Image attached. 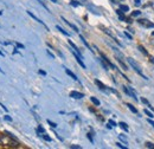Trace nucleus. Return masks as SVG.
Masks as SVG:
<instances>
[{
	"label": "nucleus",
	"mask_w": 154,
	"mask_h": 149,
	"mask_svg": "<svg viewBox=\"0 0 154 149\" xmlns=\"http://www.w3.org/2000/svg\"><path fill=\"white\" fill-rule=\"evenodd\" d=\"M0 144L1 146H10V147H18V141L12 139L11 136L0 135Z\"/></svg>",
	"instance_id": "obj_1"
},
{
	"label": "nucleus",
	"mask_w": 154,
	"mask_h": 149,
	"mask_svg": "<svg viewBox=\"0 0 154 149\" xmlns=\"http://www.w3.org/2000/svg\"><path fill=\"white\" fill-rule=\"evenodd\" d=\"M127 60H128V63H129V64H131V66H132V68H133V69H134V70H135V71H136V72H138L139 74H141V76H142V78L147 79V77L145 76V74H144V73H142V70H141V69H140V66L138 65V63H136V62H135V60H134L133 58H128Z\"/></svg>",
	"instance_id": "obj_2"
},
{
	"label": "nucleus",
	"mask_w": 154,
	"mask_h": 149,
	"mask_svg": "<svg viewBox=\"0 0 154 149\" xmlns=\"http://www.w3.org/2000/svg\"><path fill=\"white\" fill-rule=\"evenodd\" d=\"M138 23L140 24V25H142V26H145V27H154V24L153 23H151V21H148L147 19H139L138 20Z\"/></svg>",
	"instance_id": "obj_3"
},
{
	"label": "nucleus",
	"mask_w": 154,
	"mask_h": 149,
	"mask_svg": "<svg viewBox=\"0 0 154 149\" xmlns=\"http://www.w3.org/2000/svg\"><path fill=\"white\" fill-rule=\"evenodd\" d=\"M123 91L128 95V96H131L133 99H135V101H138V97H136V95H135V92L133 91V90H131L129 88H127V86H123Z\"/></svg>",
	"instance_id": "obj_4"
},
{
	"label": "nucleus",
	"mask_w": 154,
	"mask_h": 149,
	"mask_svg": "<svg viewBox=\"0 0 154 149\" xmlns=\"http://www.w3.org/2000/svg\"><path fill=\"white\" fill-rule=\"evenodd\" d=\"M70 97L76 98V99H81V98L84 97V95H83L82 92H78V91H71V92H70Z\"/></svg>",
	"instance_id": "obj_5"
},
{
	"label": "nucleus",
	"mask_w": 154,
	"mask_h": 149,
	"mask_svg": "<svg viewBox=\"0 0 154 149\" xmlns=\"http://www.w3.org/2000/svg\"><path fill=\"white\" fill-rule=\"evenodd\" d=\"M95 84L98 86V88H100L101 90H103V91H106V90H107V86H106L103 83H101L98 79H96V81H95Z\"/></svg>",
	"instance_id": "obj_6"
},
{
	"label": "nucleus",
	"mask_w": 154,
	"mask_h": 149,
	"mask_svg": "<svg viewBox=\"0 0 154 149\" xmlns=\"http://www.w3.org/2000/svg\"><path fill=\"white\" fill-rule=\"evenodd\" d=\"M28 14H29L30 17H32V18H33V19H34L36 21H38V23H41V24H43V25H44V26H45V24H44V21H42V20H41L39 18H37V17H36V16H34V14L32 13V12H30V11H28ZM45 27H46V26H45ZM46 29H47V27H46Z\"/></svg>",
	"instance_id": "obj_7"
},
{
	"label": "nucleus",
	"mask_w": 154,
	"mask_h": 149,
	"mask_svg": "<svg viewBox=\"0 0 154 149\" xmlns=\"http://www.w3.org/2000/svg\"><path fill=\"white\" fill-rule=\"evenodd\" d=\"M65 72H67L68 74H69V76H70V77H71L72 79H75V81H78V78H77V77H76V74H75V73H74L72 71H70L69 69H65Z\"/></svg>",
	"instance_id": "obj_8"
},
{
	"label": "nucleus",
	"mask_w": 154,
	"mask_h": 149,
	"mask_svg": "<svg viewBox=\"0 0 154 149\" xmlns=\"http://www.w3.org/2000/svg\"><path fill=\"white\" fill-rule=\"evenodd\" d=\"M118 62H119V63H120V65L122 66V69H123L124 71H127V70H128V66H127V65H126V64L123 63V60H122V59H121L120 57H118Z\"/></svg>",
	"instance_id": "obj_9"
},
{
	"label": "nucleus",
	"mask_w": 154,
	"mask_h": 149,
	"mask_svg": "<svg viewBox=\"0 0 154 149\" xmlns=\"http://www.w3.org/2000/svg\"><path fill=\"white\" fill-rule=\"evenodd\" d=\"M62 19H63V21H65V23H67V24L69 25V26H70L71 29H74V30L76 31V32H78V29H77V26H75V25H74V24H71V23H69L68 20H65V19H64V18H62Z\"/></svg>",
	"instance_id": "obj_10"
},
{
	"label": "nucleus",
	"mask_w": 154,
	"mask_h": 149,
	"mask_svg": "<svg viewBox=\"0 0 154 149\" xmlns=\"http://www.w3.org/2000/svg\"><path fill=\"white\" fill-rule=\"evenodd\" d=\"M127 107L129 108V110L132 111V113H134V114H138V109H136L134 105H132V104H127Z\"/></svg>",
	"instance_id": "obj_11"
},
{
	"label": "nucleus",
	"mask_w": 154,
	"mask_h": 149,
	"mask_svg": "<svg viewBox=\"0 0 154 149\" xmlns=\"http://www.w3.org/2000/svg\"><path fill=\"white\" fill-rule=\"evenodd\" d=\"M90 101H91V102H93L96 107H98V105L101 104V103H100V101H98V99H97L96 97H90Z\"/></svg>",
	"instance_id": "obj_12"
},
{
	"label": "nucleus",
	"mask_w": 154,
	"mask_h": 149,
	"mask_svg": "<svg viewBox=\"0 0 154 149\" xmlns=\"http://www.w3.org/2000/svg\"><path fill=\"white\" fill-rule=\"evenodd\" d=\"M119 126H120L124 131H128V126H127V123H124V122H120V123H119Z\"/></svg>",
	"instance_id": "obj_13"
},
{
	"label": "nucleus",
	"mask_w": 154,
	"mask_h": 149,
	"mask_svg": "<svg viewBox=\"0 0 154 149\" xmlns=\"http://www.w3.org/2000/svg\"><path fill=\"white\" fill-rule=\"evenodd\" d=\"M120 10H121L122 12H128V11H129V7H128L127 5H121V6H120Z\"/></svg>",
	"instance_id": "obj_14"
},
{
	"label": "nucleus",
	"mask_w": 154,
	"mask_h": 149,
	"mask_svg": "<svg viewBox=\"0 0 154 149\" xmlns=\"http://www.w3.org/2000/svg\"><path fill=\"white\" fill-rule=\"evenodd\" d=\"M42 137L44 139V140H46L47 142H51V137H50V136H47L45 133H43V135H42Z\"/></svg>",
	"instance_id": "obj_15"
},
{
	"label": "nucleus",
	"mask_w": 154,
	"mask_h": 149,
	"mask_svg": "<svg viewBox=\"0 0 154 149\" xmlns=\"http://www.w3.org/2000/svg\"><path fill=\"white\" fill-rule=\"evenodd\" d=\"M80 38H81V40H82V42H83V44H84V45H85V46H87V47H88V49H90V46H89V44H88V43H87V40H85V39H84V37H83V36H80Z\"/></svg>",
	"instance_id": "obj_16"
},
{
	"label": "nucleus",
	"mask_w": 154,
	"mask_h": 149,
	"mask_svg": "<svg viewBox=\"0 0 154 149\" xmlns=\"http://www.w3.org/2000/svg\"><path fill=\"white\" fill-rule=\"evenodd\" d=\"M56 27H57V30H58V31H60V32H62L63 34H65V36H69V33H68L67 31H64V30H63V29H62L60 26H58V25H57V26H56Z\"/></svg>",
	"instance_id": "obj_17"
},
{
	"label": "nucleus",
	"mask_w": 154,
	"mask_h": 149,
	"mask_svg": "<svg viewBox=\"0 0 154 149\" xmlns=\"http://www.w3.org/2000/svg\"><path fill=\"white\" fill-rule=\"evenodd\" d=\"M37 133L38 134H42V133H45V129L42 127V126H39V127H38V129H37Z\"/></svg>",
	"instance_id": "obj_18"
},
{
	"label": "nucleus",
	"mask_w": 154,
	"mask_h": 149,
	"mask_svg": "<svg viewBox=\"0 0 154 149\" xmlns=\"http://www.w3.org/2000/svg\"><path fill=\"white\" fill-rule=\"evenodd\" d=\"M141 14V12L139 11V10H136V11H134L133 13H132V17H138V16H140Z\"/></svg>",
	"instance_id": "obj_19"
},
{
	"label": "nucleus",
	"mask_w": 154,
	"mask_h": 149,
	"mask_svg": "<svg viewBox=\"0 0 154 149\" xmlns=\"http://www.w3.org/2000/svg\"><path fill=\"white\" fill-rule=\"evenodd\" d=\"M139 50H141V52H142L144 55H148V53H147V51H146V50H145V47H144V46L139 45Z\"/></svg>",
	"instance_id": "obj_20"
},
{
	"label": "nucleus",
	"mask_w": 154,
	"mask_h": 149,
	"mask_svg": "<svg viewBox=\"0 0 154 149\" xmlns=\"http://www.w3.org/2000/svg\"><path fill=\"white\" fill-rule=\"evenodd\" d=\"M70 4H71L72 6H75V7H76V6H80V5H81V4L78 3V1H76V0H71V3H70Z\"/></svg>",
	"instance_id": "obj_21"
},
{
	"label": "nucleus",
	"mask_w": 154,
	"mask_h": 149,
	"mask_svg": "<svg viewBox=\"0 0 154 149\" xmlns=\"http://www.w3.org/2000/svg\"><path fill=\"white\" fill-rule=\"evenodd\" d=\"M145 114H146L147 116H149V118H153V117H154V116H153V114H152V113H149V110H147V109L145 110Z\"/></svg>",
	"instance_id": "obj_22"
},
{
	"label": "nucleus",
	"mask_w": 154,
	"mask_h": 149,
	"mask_svg": "<svg viewBox=\"0 0 154 149\" xmlns=\"http://www.w3.org/2000/svg\"><path fill=\"white\" fill-rule=\"evenodd\" d=\"M141 102H142V103H145V104H147V105H151V104H149V102L147 101V99H146L145 97H141Z\"/></svg>",
	"instance_id": "obj_23"
},
{
	"label": "nucleus",
	"mask_w": 154,
	"mask_h": 149,
	"mask_svg": "<svg viewBox=\"0 0 154 149\" xmlns=\"http://www.w3.org/2000/svg\"><path fill=\"white\" fill-rule=\"evenodd\" d=\"M47 123H49V124H50V126L52 127V128H56V127H57V124H56V123H54V122H51L50 120H47Z\"/></svg>",
	"instance_id": "obj_24"
},
{
	"label": "nucleus",
	"mask_w": 154,
	"mask_h": 149,
	"mask_svg": "<svg viewBox=\"0 0 154 149\" xmlns=\"http://www.w3.org/2000/svg\"><path fill=\"white\" fill-rule=\"evenodd\" d=\"M120 140H121V141H123L124 143H127V139L123 136V134H120Z\"/></svg>",
	"instance_id": "obj_25"
},
{
	"label": "nucleus",
	"mask_w": 154,
	"mask_h": 149,
	"mask_svg": "<svg viewBox=\"0 0 154 149\" xmlns=\"http://www.w3.org/2000/svg\"><path fill=\"white\" fill-rule=\"evenodd\" d=\"M70 148L71 149H81L82 147L81 146H77V144H72V146H70Z\"/></svg>",
	"instance_id": "obj_26"
},
{
	"label": "nucleus",
	"mask_w": 154,
	"mask_h": 149,
	"mask_svg": "<svg viewBox=\"0 0 154 149\" xmlns=\"http://www.w3.org/2000/svg\"><path fill=\"white\" fill-rule=\"evenodd\" d=\"M108 123L110 124V126H111V127H115V126H116V123H115V122H114L113 120H109V121H108Z\"/></svg>",
	"instance_id": "obj_27"
},
{
	"label": "nucleus",
	"mask_w": 154,
	"mask_h": 149,
	"mask_svg": "<svg viewBox=\"0 0 154 149\" xmlns=\"http://www.w3.org/2000/svg\"><path fill=\"white\" fill-rule=\"evenodd\" d=\"M14 44L17 45V47H19V49H24V45H23V44H20V43H18V42H16Z\"/></svg>",
	"instance_id": "obj_28"
},
{
	"label": "nucleus",
	"mask_w": 154,
	"mask_h": 149,
	"mask_svg": "<svg viewBox=\"0 0 154 149\" xmlns=\"http://www.w3.org/2000/svg\"><path fill=\"white\" fill-rule=\"evenodd\" d=\"M116 146H118L119 148H121V149H127V147H126V146H122V144H121V143H119V142L116 143Z\"/></svg>",
	"instance_id": "obj_29"
},
{
	"label": "nucleus",
	"mask_w": 154,
	"mask_h": 149,
	"mask_svg": "<svg viewBox=\"0 0 154 149\" xmlns=\"http://www.w3.org/2000/svg\"><path fill=\"white\" fill-rule=\"evenodd\" d=\"M146 147H147V148H154V143H149V142H147V143H146Z\"/></svg>",
	"instance_id": "obj_30"
},
{
	"label": "nucleus",
	"mask_w": 154,
	"mask_h": 149,
	"mask_svg": "<svg viewBox=\"0 0 154 149\" xmlns=\"http://www.w3.org/2000/svg\"><path fill=\"white\" fill-rule=\"evenodd\" d=\"M87 136H88V139L90 140V142H94V140H93V136H91V134H88Z\"/></svg>",
	"instance_id": "obj_31"
},
{
	"label": "nucleus",
	"mask_w": 154,
	"mask_h": 149,
	"mask_svg": "<svg viewBox=\"0 0 154 149\" xmlns=\"http://www.w3.org/2000/svg\"><path fill=\"white\" fill-rule=\"evenodd\" d=\"M124 34H126V37H127V38H128V39H131V40H132V36H131L129 33H127V32H124Z\"/></svg>",
	"instance_id": "obj_32"
},
{
	"label": "nucleus",
	"mask_w": 154,
	"mask_h": 149,
	"mask_svg": "<svg viewBox=\"0 0 154 149\" xmlns=\"http://www.w3.org/2000/svg\"><path fill=\"white\" fill-rule=\"evenodd\" d=\"M4 118H5L6 121H12V118H11V117H10L8 115H6V116H4Z\"/></svg>",
	"instance_id": "obj_33"
},
{
	"label": "nucleus",
	"mask_w": 154,
	"mask_h": 149,
	"mask_svg": "<svg viewBox=\"0 0 154 149\" xmlns=\"http://www.w3.org/2000/svg\"><path fill=\"white\" fill-rule=\"evenodd\" d=\"M46 52H47V55H49V56H50V57H51V58H55V56H54V55H52V53H51V52H50V51H49V50H47V51H46Z\"/></svg>",
	"instance_id": "obj_34"
},
{
	"label": "nucleus",
	"mask_w": 154,
	"mask_h": 149,
	"mask_svg": "<svg viewBox=\"0 0 154 149\" xmlns=\"http://www.w3.org/2000/svg\"><path fill=\"white\" fill-rule=\"evenodd\" d=\"M39 73H41V74H43V76H45V74H46V72H45L44 70H39Z\"/></svg>",
	"instance_id": "obj_35"
},
{
	"label": "nucleus",
	"mask_w": 154,
	"mask_h": 149,
	"mask_svg": "<svg viewBox=\"0 0 154 149\" xmlns=\"http://www.w3.org/2000/svg\"><path fill=\"white\" fill-rule=\"evenodd\" d=\"M148 122H149L151 126H153V127H154V121H152V120H149V118H148Z\"/></svg>",
	"instance_id": "obj_36"
},
{
	"label": "nucleus",
	"mask_w": 154,
	"mask_h": 149,
	"mask_svg": "<svg viewBox=\"0 0 154 149\" xmlns=\"http://www.w3.org/2000/svg\"><path fill=\"white\" fill-rule=\"evenodd\" d=\"M0 105H1V107H3V109H4L5 111H7V108H6V107H5L4 104H1V103H0Z\"/></svg>",
	"instance_id": "obj_37"
},
{
	"label": "nucleus",
	"mask_w": 154,
	"mask_h": 149,
	"mask_svg": "<svg viewBox=\"0 0 154 149\" xmlns=\"http://www.w3.org/2000/svg\"><path fill=\"white\" fill-rule=\"evenodd\" d=\"M140 4V0H135V5H139Z\"/></svg>",
	"instance_id": "obj_38"
},
{
	"label": "nucleus",
	"mask_w": 154,
	"mask_h": 149,
	"mask_svg": "<svg viewBox=\"0 0 154 149\" xmlns=\"http://www.w3.org/2000/svg\"><path fill=\"white\" fill-rule=\"evenodd\" d=\"M151 62H152V63L154 64V58H153V57H151Z\"/></svg>",
	"instance_id": "obj_39"
},
{
	"label": "nucleus",
	"mask_w": 154,
	"mask_h": 149,
	"mask_svg": "<svg viewBox=\"0 0 154 149\" xmlns=\"http://www.w3.org/2000/svg\"><path fill=\"white\" fill-rule=\"evenodd\" d=\"M51 1H52V3H57V0H51Z\"/></svg>",
	"instance_id": "obj_40"
},
{
	"label": "nucleus",
	"mask_w": 154,
	"mask_h": 149,
	"mask_svg": "<svg viewBox=\"0 0 154 149\" xmlns=\"http://www.w3.org/2000/svg\"><path fill=\"white\" fill-rule=\"evenodd\" d=\"M3 14V11H0V16H1Z\"/></svg>",
	"instance_id": "obj_41"
},
{
	"label": "nucleus",
	"mask_w": 154,
	"mask_h": 149,
	"mask_svg": "<svg viewBox=\"0 0 154 149\" xmlns=\"http://www.w3.org/2000/svg\"><path fill=\"white\" fill-rule=\"evenodd\" d=\"M0 72H4V71H3V70H1V69H0Z\"/></svg>",
	"instance_id": "obj_42"
},
{
	"label": "nucleus",
	"mask_w": 154,
	"mask_h": 149,
	"mask_svg": "<svg viewBox=\"0 0 154 149\" xmlns=\"http://www.w3.org/2000/svg\"><path fill=\"white\" fill-rule=\"evenodd\" d=\"M153 36H154V32H153Z\"/></svg>",
	"instance_id": "obj_43"
}]
</instances>
